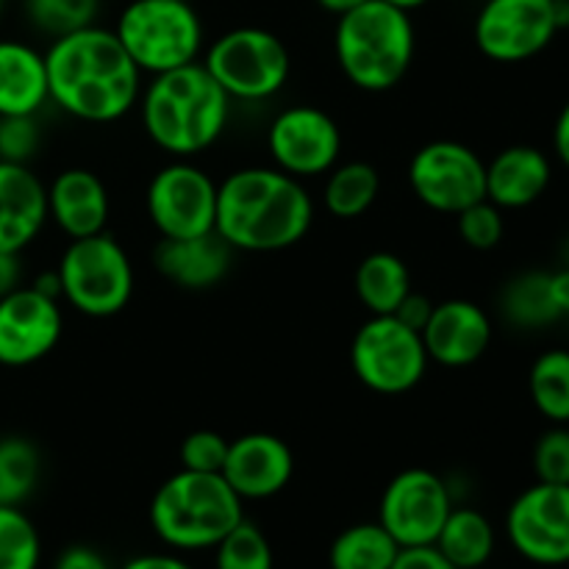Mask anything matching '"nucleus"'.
Masks as SVG:
<instances>
[{"mask_svg":"<svg viewBox=\"0 0 569 569\" xmlns=\"http://www.w3.org/2000/svg\"><path fill=\"white\" fill-rule=\"evenodd\" d=\"M333 53L342 76L365 92H389L411 70L417 31L409 11L367 0L337 20Z\"/></svg>","mask_w":569,"mask_h":569,"instance_id":"4","label":"nucleus"},{"mask_svg":"<svg viewBox=\"0 0 569 569\" xmlns=\"http://www.w3.org/2000/svg\"><path fill=\"white\" fill-rule=\"evenodd\" d=\"M48 100L44 53L20 39H0V117L39 114Z\"/></svg>","mask_w":569,"mask_h":569,"instance_id":"23","label":"nucleus"},{"mask_svg":"<svg viewBox=\"0 0 569 569\" xmlns=\"http://www.w3.org/2000/svg\"><path fill=\"white\" fill-rule=\"evenodd\" d=\"M450 509L453 495L445 478L426 467H411L387 483L378 506V522L400 548H422L437 542Z\"/></svg>","mask_w":569,"mask_h":569,"instance_id":"12","label":"nucleus"},{"mask_svg":"<svg viewBox=\"0 0 569 569\" xmlns=\"http://www.w3.org/2000/svg\"><path fill=\"white\" fill-rule=\"evenodd\" d=\"M48 226V187L28 164L0 161V250L22 253Z\"/></svg>","mask_w":569,"mask_h":569,"instance_id":"20","label":"nucleus"},{"mask_svg":"<svg viewBox=\"0 0 569 569\" xmlns=\"http://www.w3.org/2000/svg\"><path fill=\"white\" fill-rule=\"evenodd\" d=\"M533 472L542 483L569 487V426H550L533 445Z\"/></svg>","mask_w":569,"mask_h":569,"instance_id":"35","label":"nucleus"},{"mask_svg":"<svg viewBox=\"0 0 569 569\" xmlns=\"http://www.w3.org/2000/svg\"><path fill=\"white\" fill-rule=\"evenodd\" d=\"M561 264L569 267V237L565 239V244H561Z\"/></svg>","mask_w":569,"mask_h":569,"instance_id":"48","label":"nucleus"},{"mask_svg":"<svg viewBox=\"0 0 569 569\" xmlns=\"http://www.w3.org/2000/svg\"><path fill=\"white\" fill-rule=\"evenodd\" d=\"M6 3H9V0H0V20H3V11H6Z\"/></svg>","mask_w":569,"mask_h":569,"instance_id":"49","label":"nucleus"},{"mask_svg":"<svg viewBox=\"0 0 569 569\" xmlns=\"http://www.w3.org/2000/svg\"><path fill=\"white\" fill-rule=\"evenodd\" d=\"M409 187L422 206L456 217L487 198V161L470 144L437 139L411 156Z\"/></svg>","mask_w":569,"mask_h":569,"instance_id":"11","label":"nucleus"},{"mask_svg":"<svg viewBox=\"0 0 569 569\" xmlns=\"http://www.w3.org/2000/svg\"><path fill=\"white\" fill-rule=\"evenodd\" d=\"M387 3H392V6H398V9H403V11H415V9H422V6L426 3H431V0H387Z\"/></svg>","mask_w":569,"mask_h":569,"instance_id":"47","label":"nucleus"},{"mask_svg":"<svg viewBox=\"0 0 569 569\" xmlns=\"http://www.w3.org/2000/svg\"><path fill=\"white\" fill-rule=\"evenodd\" d=\"M433 548L456 569H481L495 553V528L470 506H453Z\"/></svg>","mask_w":569,"mask_h":569,"instance_id":"24","label":"nucleus"},{"mask_svg":"<svg viewBox=\"0 0 569 569\" xmlns=\"http://www.w3.org/2000/svg\"><path fill=\"white\" fill-rule=\"evenodd\" d=\"M56 276L61 283V300L78 315L94 320L120 315L133 298L131 256L106 231L70 239L56 267Z\"/></svg>","mask_w":569,"mask_h":569,"instance_id":"7","label":"nucleus"},{"mask_svg":"<svg viewBox=\"0 0 569 569\" xmlns=\"http://www.w3.org/2000/svg\"><path fill=\"white\" fill-rule=\"evenodd\" d=\"M144 209L161 239L203 237L214 231L217 181L192 159H172L150 178Z\"/></svg>","mask_w":569,"mask_h":569,"instance_id":"10","label":"nucleus"},{"mask_svg":"<svg viewBox=\"0 0 569 569\" xmlns=\"http://www.w3.org/2000/svg\"><path fill=\"white\" fill-rule=\"evenodd\" d=\"M428 361L461 370L476 365L492 345V320L478 303L465 298L433 303L431 317L420 331Z\"/></svg>","mask_w":569,"mask_h":569,"instance_id":"18","label":"nucleus"},{"mask_svg":"<svg viewBox=\"0 0 569 569\" xmlns=\"http://www.w3.org/2000/svg\"><path fill=\"white\" fill-rule=\"evenodd\" d=\"M500 311L511 326L522 331L553 326L561 315L550 295V272L533 270L511 278L500 295Z\"/></svg>","mask_w":569,"mask_h":569,"instance_id":"28","label":"nucleus"},{"mask_svg":"<svg viewBox=\"0 0 569 569\" xmlns=\"http://www.w3.org/2000/svg\"><path fill=\"white\" fill-rule=\"evenodd\" d=\"M553 0H487L476 14L472 39L487 59L498 64H520L553 42Z\"/></svg>","mask_w":569,"mask_h":569,"instance_id":"13","label":"nucleus"},{"mask_svg":"<svg viewBox=\"0 0 569 569\" xmlns=\"http://www.w3.org/2000/svg\"><path fill=\"white\" fill-rule=\"evenodd\" d=\"M431 311H433V303L426 298V295L409 292L403 303L398 306V311H395V317H398L400 322H406L409 328H415V331H422L428 317H431Z\"/></svg>","mask_w":569,"mask_h":569,"instance_id":"39","label":"nucleus"},{"mask_svg":"<svg viewBox=\"0 0 569 569\" xmlns=\"http://www.w3.org/2000/svg\"><path fill=\"white\" fill-rule=\"evenodd\" d=\"M137 106L148 139L172 159L206 153L231 117V98L200 61L150 76Z\"/></svg>","mask_w":569,"mask_h":569,"instance_id":"3","label":"nucleus"},{"mask_svg":"<svg viewBox=\"0 0 569 569\" xmlns=\"http://www.w3.org/2000/svg\"><path fill=\"white\" fill-rule=\"evenodd\" d=\"M361 3H367V0H317V6H320L322 11H328V14H337V17L359 9Z\"/></svg>","mask_w":569,"mask_h":569,"instance_id":"45","label":"nucleus"},{"mask_svg":"<svg viewBox=\"0 0 569 569\" xmlns=\"http://www.w3.org/2000/svg\"><path fill=\"white\" fill-rule=\"evenodd\" d=\"M109 214V189L98 172L87 167H70L48 183V222H53L67 239L103 233Z\"/></svg>","mask_w":569,"mask_h":569,"instance_id":"19","label":"nucleus"},{"mask_svg":"<svg viewBox=\"0 0 569 569\" xmlns=\"http://www.w3.org/2000/svg\"><path fill=\"white\" fill-rule=\"evenodd\" d=\"M528 395L539 415L553 426H569V350L550 348L531 365Z\"/></svg>","mask_w":569,"mask_h":569,"instance_id":"29","label":"nucleus"},{"mask_svg":"<svg viewBox=\"0 0 569 569\" xmlns=\"http://www.w3.org/2000/svg\"><path fill=\"white\" fill-rule=\"evenodd\" d=\"M220 476L242 500L276 498L292 481L295 456L276 433H244L228 445Z\"/></svg>","mask_w":569,"mask_h":569,"instance_id":"17","label":"nucleus"},{"mask_svg":"<svg viewBox=\"0 0 569 569\" xmlns=\"http://www.w3.org/2000/svg\"><path fill=\"white\" fill-rule=\"evenodd\" d=\"M506 533L517 553L539 567L569 565V487L537 481L515 498Z\"/></svg>","mask_w":569,"mask_h":569,"instance_id":"15","label":"nucleus"},{"mask_svg":"<svg viewBox=\"0 0 569 569\" xmlns=\"http://www.w3.org/2000/svg\"><path fill=\"white\" fill-rule=\"evenodd\" d=\"M39 114L0 117V161L28 164L42 144V126Z\"/></svg>","mask_w":569,"mask_h":569,"instance_id":"36","label":"nucleus"},{"mask_svg":"<svg viewBox=\"0 0 569 569\" xmlns=\"http://www.w3.org/2000/svg\"><path fill=\"white\" fill-rule=\"evenodd\" d=\"M553 150L559 156L561 164L569 170V100L561 106L559 117H556V126H553Z\"/></svg>","mask_w":569,"mask_h":569,"instance_id":"43","label":"nucleus"},{"mask_svg":"<svg viewBox=\"0 0 569 569\" xmlns=\"http://www.w3.org/2000/svg\"><path fill=\"white\" fill-rule=\"evenodd\" d=\"M22 3H26V0H22Z\"/></svg>","mask_w":569,"mask_h":569,"instance_id":"50","label":"nucleus"},{"mask_svg":"<svg viewBox=\"0 0 569 569\" xmlns=\"http://www.w3.org/2000/svg\"><path fill=\"white\" fill-rule=\"evenodd\" d=\"M200 64L211 72L231 100L261 103L287 87L292 56L283 39L267 28H231L206 50Z\"/></svg>","mask_w":569,"mask_h":569,"instance_id":"8","label":"nucleus"},{"mask_svg":"<svg viewBox=\"0 0 569 569\" xmlns=\"http://www.w3.org/2000/svg\"><path fill=\"white\" fill-rule=\"evenodd\" d=\"M50 100L89 126L122 120L142 94V72L117 39L98 22L50 39L44 50Z\"/></svg>","mask_w":569,"mask_h":569,"instance_id":"1","label":"nucleus"},{"mask_svg":"<svg viewBox=\"0 0 569 569\" xmlns=\"http://www.w3.org/2000/svg\"><path fill=\"white\" fill-rule=\"evenodd\" d=\"M114 33L142 76L178 70L203 53V22L189 0H131Z\"/></svg>","mask_w":569,"mask_h":569,"instance_id":"6","label":"nucleus"},{"mask_svg":"<svg viewBox=\"0 0 569 569\" xmlns=\"http://www.w3.org/2000/svg\"><path fill=\"white\" fill-rule=\"evenodd\" d=\"M98 11L100 0H26L28 22L50 39L94 26Z\"/></svg>","mask_w":569,"mask_h":569,"instance_id":"32","label":"nucleus"},{"mask_svg":"<svg viewBox=\"0 0 569 569\" xmlns=\"http://www.w3.org/2000/svg\"><path fill=\"white\" fill-rule=\"evenodd\" d=\"M356 295L370 315H395L411 292V272L400 256L376 250L356 267Z\"/></svg>","mask_w":569,"mask_h":569,"instance_id":"25","label":"nucleus"},{"mask_svg":"<svg viewBox=\"0 0 569 569\" xmlns=\"http://www.w3.org/2000/svg\"><path fill=\"white\" fill-rule=\"evenodd\" d=\"M64 331L61 300L37 287H17L0 298V365L31 367L56 350Z\"/></svg>","mask_w":569,"mask_h":569,"instance_id":"16","label":"nucleus"},{"mask_svg":"<svg viewBox=\"0 0 569 569\" xmlns=\"http://www.w3.org/2000/svg\"><path fill=\"white\" fill-rule=\"evenodd\" d=\"M322 206L337 220H356L376 206L381 194V176L370 161H345L326 172Z\"/></svg>","mask_w":569,"mask_h":569,"instance_id":"26","label":"nucleus"},{"mask_svg":"<svg viewBox=\"0 0 569 569\" xmlns=\"http://www.w3.org/2000/svg\"><path fill=\"white\" fill-rule=\"evenodd\" d=\"M267 150L278 170L306 181L326 176L333 164H339L342 131L320 106L298 103L272 117L267 128Z\"/></svg>","mask_w":569,"mask_h":569,"instance_id":"14","label":"nucleus"},{"mask_svg":"<svg viewBox=\"0 0 569 569\" xmlns=\"http://www.w3.org/2000/svg\"><path fill=\"white\" fill-rule=\"evenodd\" d=\"M214 569H272L270 539L253 522H237L214 545Z\"/></svg>","mask_w":569,"mask_h":569,"instance_id":"33","label":"nucleus"},{"mask_svg":"<svg viewBox=\"0 0 569 569\" xmlns=\"http://www.w3.org/2000/svg\"><path fill=\"white\" fill-rule=\"evenodd\" d=\"M456 226H459L461 242L472 250L498 248L500 239H503L506 233L503 209H498V206L487 198L467 206L465 211H459V214H456Z\"/></svg>","mask_w":569,"mask_h":569,"instance_id":"34","label":"nucleus"},{"mask_svg":"<svg viewBox=\"0 0 569 569\" xmlns=\"http://www.w3.org/2000/svg\"><path fill=\"white\" fill-rule=\"evenodd\" d=\"M392 569H456L439 553L433 545H422V548H400L398 559Z\"/></svg>","mask_w":569,"mask_h":569,"instance_id":"38","label":"nucleus"},{"mask_svg":"<svg viewBox=\"0 0 569 569\" xmlns=\"http://www.w3.org/2000/svg\"><path fill=\"white\" fill-rule=\"evenodd\" d=\"M228 439L217 431H192L181 442V467L194 472H220L228 456Z\"/></svg>","mask_w":569,"mask_h":569,"instance_id":"37","label":"nucleus"},{"mask_svg":"<svg viewBox=\"0 0 569 569\" xmlns=\"http://www.w3.org/2000/svg\"><path fill=\"white\" fill-rule=\"evenodd\" d=\"M315 200L278 167H242L217 183L214 231L231 250L278 253L311 231Z\"/></svg>","mask_w":569,"mask_h":569,"instance_id":"2","label":"nucleus"},{"mask_svg":"<svg viewBox=\"0 0 569 569\" xmlns=\"http://www.w3.org/2000/svg\"><path fill=\"white\" fill-rule=\"evenodd\" d=\"M233 250L217 231L194 239H161L153 250V264L161 276L181 289H211L231 270Z\"/></svg>","mask_w":569,"mask_h":569,"instance_id":"22","label":"nucleus"},{"mask_svg":"<svg viewBox=\"0 0 569 569\" xmlns=\"http://www.w3.org/2000/svg\"><path fill=\"white\" fill-rule=\"evenodd\" d=\"M553 11H556V26H559V31H567L569 28V0H553Z\"/></svg>","mask_w":569,"mask_h":569,"instance_id":"46","label":"nucleus"},{"mask_svg":"<svg viewBox=\"0 0 569 569\" xmlns=\"http://www.w3.org/2000/svg\"><path fill=\"white\" fill-rule=\"evenodd\" d=\"M400 545L381 522H359L339 533L328 550L331 569H392Z\"/></svg>","mask_w":569,"mask_h":569,"instance_id":"27","label":"nucleus"},{"mask_svg":"<svg viewBox=\"0 0 569 569\" xmlns=\"http://www.w3.org/2000/svg\"><path fill=\"white\" fill-rule=\"evenodd\" d=\"M428 353L420 331L395 315H370L350 342V367L376 395H406L426 378Z\"/></svg>","mask_w":569,"mask_h":569,"instance_id":"9","label":"nucleus"},{"mask_svg":"<svg viewBox=\"0 0 569 569\" xmlns=\"http://www.w3.org/2000/svg\"><path fill=\"white\" fill-rule=\"evenodd\" d=\"M22 287V261L20 253H6L0 250V298Z\"/></svg>","mask_w":569,"mask_h":569,"instance_id":"41","label":"nucleus"},{"mask_svg":"<svg viewBox=\"0 0 569 569\" xmlns=\"http://www.w3.org/2000/svg\"><path fill=\"white\" fill-rule=\"evenodd\" d=\"M122 569H194L189 561H183L176 553H144L131 559Z\"/></svg>","mask_w":569,"mask_h":569,"instance_id":"42","label":"nucleus"},{"mask_svg":"<svg viewBox=\"0 0 569 569\" xmlns=\"http://www.w3.org/2000/svg\"><path fill=\"white\" fill-rule=\"evenodd\" d=\"M42 456L26 437L0 439V506H22L39 487Z\"/></svg>","mask_w":569,"mask_h":569,"instance_id":"30","label":"nucleus"},{"mask_svg":"<svg viewBox=\"0 0 569 569\" xmlns=\"http://www.w3.org/2000/svg\"><path fill=\"white\" fill-rule=\"evenodd\" d=\"M553 164L548 153L533 144H511L487 161V200L498 209H528L548 192Z\"/></svg>","mask_w":569,"mask_h":569,"instance_id":"21","label":"nucleus"},{"mask_svg":"<svg viewBox=\"0 0 569 569\" xmlns=\"http://www.w3.org/2000/svg\"><path fill=\"white\" fill-rule=\"evenodd\" d=\"M42 542L20 506H0V569H39Z\"/></svg>","mask_w":569,"mask_h":569,"instance_id":"31","label":"nucleus"},{"mask_svg":"<svg viewBox=\"0 0 569 569\" xmlns=\"http://www.w3.org/2000/svg\"><path fill=\"white\" fill-rule=\"evenodd\" d=\"M244 500L220 472L178 470L150 500L153 533L172 550H214V545L244 520Z\"/></svg>","mask_w":569,"mask_h":569,"instance_id":"5","label":"nucleus"},{"mask_svg":"<svg viewBox=\"0 0 569 569\" xmlns=\"http://www.w3.org/2000/svg\"><path fill=\"white\" fill-rule=\"evenodd\" d=\"M550 295L561 317H569V267L561 264V270L550 272Z\"/></svg>","mask_w":569,"mask_h":569,"instance_id":"44","label":"nucleus"},{"mask_svg":"<svg viewBox=\"0 0 569 569\" xmlns=\"http://www.w3.org/2000/svg\"><path fill=\"white\" fill-rule=\"evenodd\" d=\"M53 569H109V565L98 550L87 548V545H72L56 559Z\"/></svg>","mask_w":569,"mask_h":569,"instance_id":"40","label":"nucleus"}]
</instances>
